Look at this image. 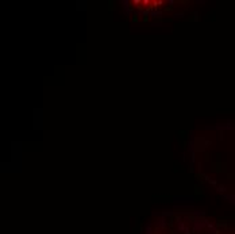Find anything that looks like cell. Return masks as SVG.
<instances>
[{"instance_id":"7a4b0ae2","label":"cell","mask_w":235,"mask_h":234,"mask_svg":"<svg viewBox=\"0 0 235 234\" xmlns=\"http://www.w3.org/2000/svg\"><path fill=\"white\" fill-rule=\"evenodd\" d=\"M195 145H196V152H204L207 149V139L205 137H196L195 138Z\"/></svg>"},{"instance_id":"5bb4252c","label":"cell","mask_w":235,"mask_h":234,"mask_svg":"<svg viewBox=\"0 0 235 234\" xmlns=\"http://www.w3.org/2000/svg\"><path fill=\"white\" fill-rule=\"evenodd\" d=\"M199 15H200L199 11H193V20H199Z\"/></svg>"},{"instance_id":"4fadbf2b","label":"cell","mask_w":235,"mask_h":234,"mask_svg":"<svg viewBox=\"0 0 235 234\" xmlns=\"http://www.w3.org/2000/svg\"><path fill=\"white\" fill-rule=\"evenodd\" d=\"M151 24H153V26H162V24H164V20H155V22H153Z\"/></svg>"},{"instance_id":"ba28073f","label":"cell","mask_w":235,"mask_h":234,"mask_svg":"<svg viewBox=\"0 0 235 234\" xmlns=\"http://www.w3.org/2000/svg\"><path fill=\"white\" fill-rule=\"evenodd\" d=\"M184 16H185L184 12H174L173 14V18H176V19H182Z\"/></svg>"},{"instance_id":"ac0fdd59","label":"cell","mask_w":235,"mask_h":234,"mask_svg":"<svg viewBox=\"0 0 235 234\" xmlns=\"http://www.w3.org/2000/svg\"><path fill=\"white\" fill-rule=\"evenodd\" d=\"M196 4H205V0H197Z\"/></svg>"},{"instance_id":"52a82bcc","label":"cell","mask_w":235,"mask_h":234,"mask_svg":"<svg viewBox=\"0 0 235 234\" xmlns=\"http://www.w3.org/2000/svg\"><path fill=\"white\" fill-rule=\"evenodd\" d=\"M216 191H217V192H220V194H224V192L227 191V187L223 186V184H219V186L216 187Z\"/></svg>"},{"instance_id":"9a60e30c","label":"cell","mask_w":235,"mask_h":234,"mask_svg":"<svg viewBox=\"0 0 235 234\" xmlns=\"http://www.w3.org/2000/svg\"><path fill=\"white\" fill-rule=\"evenodd\" d=\"M131 4H134V5H141V4H142V0H133V1H131Z\"/></svg>"},{"instance_id":"5b68a950","label":"cell","mask_w":235,"mask_h":234,"mask_svg":"<svg viewBox=\"0 0 235 234\" xmlns=\"http://www.w3.org/2000/svg\"><path fill=\"white\" fill-rule=\"evenodd\" d=\"M176 202H195V198L193 196H174Z\"/></svg>"},{"instance_id":"9c48e42d","label":"cell","mask_w":235,"mask_h":234,"mask_svg":"<svg viewBox=\"0 0 235 234\" xmlns=\"http://www.w3.org/2000/svg\"><path fill=\"white\" fill-rule=\"evenodd\" d=\"M134 15H135V18H137V16H139V15H143V10L141 8V7H138V8L134 11Z\"/></svg>"},{"instance_id":"8fae6325","label":"cell","mask_w":235,"mask_h":234,"mask_svg":"<svg viewBox=\"0 0 235 234\" xmlns=\"http://www.w3.org/2000/svg\"><path fill=\"white\" fill-rule=\"evenodd\" d=\"M143 16H145V19H146L147 16H150V7L146 10H143Z\"/></svg>"},{"instance_id":"2e32d148","label":"cell","mask_w":235,"mask_h":234,"mask_svg":"<svg viewBox=\"0 0 235 234\" xmlns=\"http://www.w3.org/2000/svg\"><path fill=\"white\" fill-rule=\"evenodd\" d=\"M201 168H203V164H201V163H197V172H199L200 175L203 173V172H201Z\"/></svg>"},{"instance_id":"3957f363","label":"cell","mask_w":235,"mask_h":234,"mask_svg":"<svg viewBox=\"0 0 235 234\" xmlns=\"http://www.w3.org/2000/svg\"><path fill=\"white\" fill-rule=\"evenodd\" d=\"M120 4H123V12H124L126 16H131V15L134 14L135 10L133 8V5H131V1H130V0H124V1L122 0Z\"/></svg>"},{"instance_id":"d6986e66","label":"cell","mask_w":235,"mask_h":234,"mask_svg":"<svg viewBox=\"0 0 235 234\" xmlns=\"http://www.w3.org/2000/svg\"><path fill=\"white\" fill-rule=\"evenodd\" d=\"M211 184H212V186H215V187H217V183L215 180H211Z\"/></svg>"},{"instance_id":"30bf717a","label":"cell","mask_w":235,"mask_h":234,"mask_svg":"<svg viewBox=\"0 0 235 234\" xmlns=\"http://www.w3.org/2000/svg\"><path fill=\"white\" fill-rule=\"evenodd\" d=\"M201 176H203V179H204L205 181H208V183H211V177H209V175H207V173H201Z\"/></svg>"},{"instance_id":"e0dca14e","label":"cell","mask_w":235,"mask_h":234,"mask_svg":"<svg viewBox=\"0 0 235 234\" xmlns=\"http://www.w3.org/2000/svg\"><path fill=\"white\" fill-rule=\"evenodd\" d=\"M142 4L143 5H149V4H151V1L150 0H142Z\"/></svg>"},{"instance_id":"8992f818","label":"cell","mask_w":235,"mask_h":234,"mask_svg":"<svg viewBox=\"0 0 235 234\" xmlns=\"http://www.w3.org/2000/svg\"><path fill=\"white\" fill-rule=\"evenodd\" d=\"M223 199H227L230 203L235 204V195H223Z\"/></svg>"},{"instance_id":"6da1fadb","label":"cell","mask_w":235,"mask_h":234,"mask_svg":"<svg viewBox=\"0 0 235 234\" xmlns=\"http://www.w3.org/2000/svg\"><path fill=\"white\" fill-rule=\"evenodd\" d=\"M205 130H217V131H224V130H235V124L231 122V119H227V123H217L213 126H205Z\"/></svg>"},{"instance_id":"277c9868","label":"cell","mask_w":235,"mask_h":234,"mask_svg":"<svg viewBox=\"0 0 235 234\" xmlns=\"http://www.w3.org/2000/svg\"><path fill=\"white\" fill-rule=\"evenodd\" d=\"M164 15V11L162 10H155L153 7H150V16L153 19H161Z\"/></svg>"},{"instance_id":"7c38bea8","label":"cell","mask_w":235,"mask_h":234,"mask_svg":"<svg viewBox=\"0 0 235 234\" xmlns=\"http://www.w3.org/2000/svg\"><path fill=\"white\" fill-rule=\"evenodd\" d=\"M165 3H166V4H168L169 7H173V5L176 4V0H166Z\"/></svg>"}]
</instances>
